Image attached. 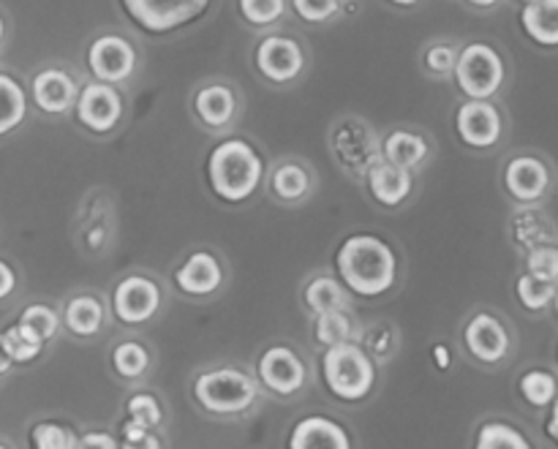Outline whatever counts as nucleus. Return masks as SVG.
<instances>
[{
    "instance_id": "nucleus-2",
    "label": "nucleus",
    "mask_w": 558,
    "mask_h": 449,
    "mask_svg": "<svg viewBox=\"0 0 558 449\" xmlns=\"http://www.w3.org/2000/svg\"><path fill=\"white\" fill-rule=\"evenodd\" d=\"M207 178H210L216 196L240 205L259 189L262 178H265V163L248 142L227 139L213 147L210 158H207Z\"/></svg>"
},
{
    "instance_id": "nucleus-22",
    "label": "nucleus",
    "mask_w": 558,
    "mask_h": 449,
    "mask_svg": "<svg viewBox=\"0 0 558 449\" xmlns=\"http://www.w3.org/2000/svg\"><path fill=\"white\" fill-rule=\"evenodd\" d=\"M428 153H430L428 142H425L420 134H414V131H392V134L385 139V145H381V158L390 161L392 167L407 169V172L409 169L420 167V163L428 158Z\"/></svg>"
},
{
    "instance_id": "nucleus-11",
    "label": "nucleus",
    "mask_w": 558,
    "mask_h": 449,
    "mask_svg": "<svg viewBox=\"0 0 558 449\" xmlns=\"http://www.w3.org/2000/svg\"><path fill=\"white\" fill-rule=\"evenodd\" d=\"M161 308V289L145 276H129L112 294V311L123 325H142Z\"/></svg>"
},
{
    "instance_id": "nucleus-3",
    "label": "nucleus",
    "mask_w": 558,
    "mask_h": 449,
    "mask_svg": "<svg viewBox=\"0 0 558 449\" xmlns=\"http://www.w3.org/2000/svg\"><path fill=\"white\" fill-rule=\"evenodd\" d=\"M322 376H325L327 390L341 401H363L376 381L374 360L365 354V349L354 343L327 349L322 357Z\"/></svg>"
},
{
    "instance_id": "nucleus-28",
    "label": "nucleus",
    "mask_w": 558,
    "mask_h": 449,
    "mask_svg": "<svg viewBox=\"0 0 558 449\" xmlns=\"http://www.w3.org/2000/svg\"><path fill=\"white\" fill-rule=\"evenodd\" d=\"M474 449H534L532 441L507 423H485L480 428Z\"/></svg>"
},
{
    "instance_id": "nucleus-35",
    "label": "nucleus",
    "mask_w": 558,
    "mask_h": 449,
    "mask_svg": "<svg viewBox=\"0 0 558 449\" xmlns=\"http://www.w3.org/2000/svg\"><path fill=\"white\" fill-rule=\"evenodd\" d=\"M20 325L27 327V330L33 332V336L41 338L44 343L49 341V338H54V332H58L60 327V316L54 314L49 305H27L25 311H22L20 316Z\"/></svg>"
},
{
    "instance_id": "nucleus-8",
    "label": "nucleus",
    "mask_w": 558,
    "mask_h": 449,
    "mask_svg": "<svg viewBox=\"0 0 558 449\" xmlns=\"http://www.w3.org/2000/svg\"><path fill=\"white\" fill-rule=\"evenodd\" d=\"M87 69L104 85H118L134 74L136 49L123 36H98L87 47Z\"/></svg>"
},
{
    "instance_id": "nucleus-46",
    "label": "nucleus",
    "mask_w": 558,
    "mask_h": 449,
    "mask_svg": "<svg viewBox=\"0 0 558 449\" xmlns=\"http://www.w3.org/2000/svg\"><path fill=\"white\" fill-rule=\"evenodd\" d=\"M11 357H9V352H5V347H3V336H0V374H5V371L11 368Z\"/></svg>"
},
{
    "instance_id": "nucleus-45",
    "label": "nucleus",
    "mask_w": 558,
    "mask_h": 449,
    "mask_svg": "<svg viewBox=\"0 0 558 449\" xmlns=\"http://www.w3.org/2000/svg\"><path fill=\"white\" fill-rule=\"evenodd\" d=\"M434 357H436V365H439V368H450V352H447V347H436Z\"/></svg>"
},
{
    "instance_id": "nucleus-38",
    "label": "nucleus",
    "mask_w": 558,
    "mask_h": 449,
    "mask_svg": "<svg viewBox=\"0 0 558 449\" xmlns=\"http://www.w3.org/2000/svg\"><path fill=\"white\" fill-rule=\"evenodd\" d=\"M129 420L131 423L142 425L145 430H153L156 425H161L163 412L161 406H158L156 398L147 396V392H140V396H134L129 401Z\"/></svg>"
},
{
    "instance_id": "nucleus-37",
    "label": "nucleus",
    "mask_w": 558,
    "mask_h": 449,
    "mask_svg": "<svg viewBox=\"0 0 558 449\" xmlns=\"http://www.w3.org/2000/svg\"><path fill=\"white\" fill-rule=\"evenodd\" d=\"M556 298V287L554 283L537 281L532 276H521L518 278V300L526 311H545Z\"/></svg>"
},
{
    "instance_id": "nucleus-50",
    "label": "nucleus",
    "mask_w": 558,
    "mask_h": 449,
    "mask_svg": "<svg viewBox=\"0 0 558 449\" xmlns=\"http://www.w3.org/2000/svg\"><path fill=\"white\" fill-rule=\"evenodd\" d=\"M554 305H556V316H558V289H556V298H554Z\"/></svg>"
},
{
    "instance_id": "nucleus-43",
    "label": "nucleus",
    "mask_w": 558,
    "mask_h": 449,
    "mask_svg": "<svg viewBox=\"0 0 558 449\" xmlns=\"http://www.w3.org/2000/svg\"><path fill=\"white\" fill-rule=\"evenodd\" d=\"M14 287H16L14 270H11V267L0 259V300L9 298V294L14 292Z\"/></svg>"
},
{
    "instance_id": "nucleus-27",
    "label": "nucleus",
    "mask_w": 558,
    "mask_h": 449,
    "mask_svg": "<svg viewBox=\"0 0 558 449\" xmlns=\"http://www.w3.org/2000/svg\"><path fill=\"white\" fill-rule=\"evenodd\" d=\"M311 191V178L300 163H281L272 172V194L283 202H300Z\"/></svg>"
},
{
    "instance_id": "nucleus-5",
    "label": "nucleus",
    "mask_w": 558,
    "mask_h": 449,
    "mask_svg": "<svg viewBox=\"0 0 558 449\" xmlns=\"http://www.w3.org/2000/svg\"><path fill=\"white\" fill-rule=\"evenodd\" d=\"M505 60L490 44H466L458 52L456 82L469 101H488L505 85Z\"/></svg>"
},
{
    "instance_id": "nucleus-13",
    "label": "nucleus",
    "mask_w": 558,
    "mask_h": 449,
    "mask_svg": "<svg viewBox=\"0 0 558 449\" xmlns=\"http://www.w3.org/2000/svg\"><path fill=\"white\" fill-rule=\"evenodd\" d=\"M259 381L276 396H294L305 385V365L289 347H270L259 360Z\"/></svg>"
},
{
    "instance_id": "nucleus-15",
    "label": "nucleus",
    "mask_w": 558,
    "mask_h": 449,
    "mask_svg": "<svg viewBox=\"0 0 558 449\" xmlns=\"http://www.w3.org/2000/svg\"><path fill=\"white\" fill-rule=\"evenodd\" d=\"M505 185L510 196L523 205L539 202L550 189V172L545 161L534 156H518L507 163L505 169Z\"/></svg>"
},
{
    "instance_id": "nucleus-49",
    "label": "nucleus",
    "mask_w": 558,
    "mask_h": 449,
    "mask_svg": "<svg viewBox=\"0 0 558 449\" xmlns=\"http://www.w3.org/2000/svg\"><path fill=\"white\" fill-rule=\"evenodd\" d=\"M3 36H5V25H3V20H0V41H3Z\"/></svg>"
},
{
    "instance_id": "nucleus-30",
    "label": "nucleus",
    "mask_w": 558,
    "mask_h": 449,
    "mask_svg": "<svg viewBox=\"0 0 558 449\" xmlns=\"http://www.w3.org/2000/svg\"><path fill=\"white\" fill-rule=\"evenodd\" d=\"M3 347L9 352L11 363H31V360H36L41 354L44 341L38 336H33L27 327L14 325L3 332Z\"/></svg>"
},
{
    "instance_id": "nucleus-42",
    "label": "nucleus",
    "mask_w": 558,
    "mask_h": 449,
    "mask_svg": "<svg viewBox=\"0 0 558 449\" xmlns=\"http://www.w3.org/2000/svg\"><path fill=\"white\" fill-rule=\"evenodd\" d=\"M80 449H120V447L109 434H98V430H93V434L82 436Z\"/></svg>"
},
{
    "instance_id": "nucleus-16",
    "label": "nucleus",
    "mask_w": 558,
    "mask_h": 449,
    "mask_svg": "<svg viewBox=\"0 0 558 449\" xmlns=\"http://www.w3.org/2000/svg\"><path fill=\"white\" fill-rule=\"evenodd\" d=\"M33 101L41 112L47 114H63L69 112L71 107L76 104V82L71 80L69 71L63 69H44L33 76Z\"/></svg>"
},
{
    "instance_id": "nucleus-32",
    "label": "nucleus",
    "mask_w": 558,
    "mask_h": 449,
    "mask_svg": "<svg viewBox=\"0 0 558 449\" xmlns=\"http://www.w3.org/2000/svg\"><path fill=\"white\" fill-rule=\"evenodd\" d=\"M352 338V321L343 311H332V314H322L316 319V341L322 347L332 349V347H341V343H349Z\"/></svg>"
},
{
    "instance_id": "nucleus-36",
    "label": "nucleus",
    "mask_w": 558,
    "mask_h": 449,
    "mask_svg": "<svg viewBox=\"0 0 558 449\" xmlns=\"http://www.w3.org/2000/svg\"><path fill=\"white\" fill-rule=\"evenodd\" d=\"M526 276L545 283H558V248L556 245H537L526 256Z\"/></svg>"
},
{
    "instance_id": "nucleus-34",
    "label": "nucleus",
    "mask_w": 558,
    "mask_h": 449,
    "mask_svg": "<svg viewBox=\"0 0 558 449\" xmlns=\"http://www.w3.org/2000/svg\"><path fill=\"white\" fill-rule=\"evenodd\" d=\"M33 449H80V439L71 428L58 423H41L31 434Z\"/></svg>"
},
{
    "instance_id": "nucleus-1",
    "label": "nucleus",
    "mask_w": 558,
    "mask_h": 449,
    "mask_svg": "<svg viewBox=\"0 0 558 449\" xmlns=\"http://www.w3.org/2000/svg\"><path fill=\"white\" fill-rule=\"evenodd\" d=\"M338 272L343 287L360 298L390 292L398 276V259L390 245L376 234H354L338 248Z\"/></svg>"
},
{
    "instance_id": "nucleus-29",
    "label": "nucleus",
    "mask_w": 558,
    "mask_h": 449,
    "mask_svg": "<svg viewBox=\"0 0 558 449\" xmlns=\"http://www.w3.org/2000/svg\"><path fill=\"white\" fill-rule=\"evenodd\" d=\"M556 376L548 374V371H529V374L521 376V396L526 398V403L532 406L545 409L556 401Z\"/></svg>"
},
{
    "instance_id": "nucleus-47",
    "label": "nucleus",
    "mask_w": 558,
    "mask_h": 449,
    "mask_svg": "<svg viewBox=\"0 0 558 449\" xmlns=\"http://www.w3.org/2000/svg\"><path fill=\"white\" fill-rule=\"evenodd\" d=\"M472 5H477V9H490V5H496L499 0H469Z\"/></svg>"
},
{
    "instance_id": "nucleus-18",
    "label": "nucleus",
    "mask_w": 558,
    "mask_h": 449,
    "mask_svg": "<svg viewBox=\"0 0 558 449\" xmlns=\"http://www.w3.org/2000/svg\"><path fill=\"white\" fill-rule=\"evenodd\" d=\"M223 281L221 265L207 251H196L185 259V265L174 272V283L183 294H213Z\"/></svg>"
},
{
    "instance_id": "nucleus-40",
    "label": "nucleus",
    "mask_w": 558,
    "mask_h": 449,
    "mask_svg": "<svg viewBox=\"0 0 558 449\" xmlns=\"http://www.w3.org/2000/svg\"><path fill=\"white\" fill-rule=\"evenodd\" d=\"M456 63H458V52L456 47H450V44H434V47L425 52V69L430 71V74H452L456 71Z\"/></svg>"
},
{
    "instance_id": "nucleus-21",
    "label": "nucleus",
    "mask_w": 558,
    "mask_h": 449,
    "mask_svg": "<svg viewBox=\"0 0 558 449\" xmlns=\"http://www.w3.org/2000/svg\"><path fill=\"white\" fill-rule=\"evenodd\" d=\"M521 25L539 47H558V0H537L521 11Z\"/></svg>"
},
{
    "instance_id": "nucleus-31",
    "label": "nucleus",
    "mask_w": 558,
    "mask_h": 449,
    "mask_svg": "<svg viewBox=\"0 0 558 449\" xmlns=\"http://www.w3.org/2000/svg\"><path fill=\"white\" fill-rule=\"evenodd\" d=\"M112 365L123 379H140L147 371V365H150V357H147V349L142 343L125 341L114 347Z\"/></svg>"
},
{
    "instance_id": "nucleus-6",
    "label": "nucleus",
    "mask_w": 558,
    "mask_h": 449,
    "mask_svg": "<svg viewBox=\"0 0 558 449\" xmlns=\"http://www.w3.org/2000/svg\"><path fill=\"white\" fill-rule=\"evenodd\" d=\"M120 3L140 31L161 36L199 20L210 0H120Z\"/></svg>"
},
{
    "instance_id": "nucleus-10",
    "label": "nucleus",
    "mask_w": 558,
    "mask_h": 449,
    "mask_svg": "<svg viewBox=\"0 0 558 449\" xmlns=\"http://www.w3.org/2000/svg\"><path fill=\"white\" fill-rule=\"evenodd\" d=\"M256 69L267 82L276 85H287V82L298 80L300 71L305 65V54L300 44L289 36H267L262 38L256 47Z\"/></svg>"
},
{
    "instance_id": "nucleus-4",
    "label": "nucleus",
    "mask_w": 558,
    "mask_h": 449,
    "mask_svg": "<svg viewBox=\"0 0 558 449\" xmlns=\"http://www.w3.org/2000/svg\"><path fill=\"white\" fill-rule=\"evenodd\" d=\"M194 396L210 414H243L256 401V381L238 368L207 371L194 381Z\"/></svg>"
},
{
    "instance_id": "nucleus-41",
    "label": "nucleus",
    "mask_w": 558,
    "mask_h": 449,
    "mask_svg": "<svg viewBox=\"0 0 558 449\" xmlns=\"http://www.w3.org/2000/svg\"><path fill=\"white\" fill-rule=\"evenodd\" d=\"M120 449H161V441H158L150 430L142 428V425L125 420L123 423V447Z\"/></svg>"
},
{
    "instance_id": "nucleus-26",
    "label": "nucleus",
    "mask_w": 558,
    "mask_h": 449,
    "mask_svg": "<svg viewBox=\"0 0 558 449\" xmlns=\"http://www.w3.org/2000/svg\"><path fill=\"white\" fill-rule=\"evenodd\" d=\"M343 303H347V292H343V287L336 278L322 276L305 287V305L314 314H332V311H341Z\"/></svg>"
},
{
    "instance_id": "nucleus-14",
    "label": "nucleus",
    "mask_w": 558,
    "mask_h": 449,
    "mask_svg": "<svg viewBox=\"0 0 558 449\" xmlns=\"http://www.w3.org/2000/svg\"><path fill=\"white\" fill-rule=\"evenodd\" d=\"M463 341H466V349L474 354V360H480V363L494 365L501 363V360L510 354V332H507V327L490 314L474 316L466 325Z\"/></svg>"
},
{
    "instance_id": "nucleus-9",
    "label": "nucleus",
    "mask_w": 558,
    "mask_h": 449,
    "mask_svg": "<svg viewBox=\"0 0 558 449\" xmlns=\"http://www.w3.org/2000/svg\"><path fill=\"white\" fill-rule=\"evenodd\" d=\"M76 120L93 134H109L114 125L123 118V98L112 85L104 82H93V85L82 87L76 96Z\"/></svg>"
},
{
    "instance_id": "nucleus-12",
    "label": "nucleus",
    "mask_w": 558,
    "mask_h": 449,
    "mask_svg": "<svg viewBox=\"0 0 558 449\" xmlns=\"http://www.w3.org/2000/svg\"><path fill=\"white\" fill-rule=\"evenodd\" d=\"M456 129L463 145L488 150L501 139V114L490 101H466L458 109Z\"/></svg>"
},
{
    "instance_id": "nucleus-20",
    "label": "nucleus",
    "mask_w": 558,
    "mask_h": 449,
    "mask_svg": "<svg viewBox=\"0 0 558 449\" xmlns=\"http://www.w3.org/2000/svg\"><path fill=\"white\" fill-rule=\"evenodd\" d=\"M194 112L207 129H223L238 112V98L227 85H205L196 90Z\"/></svg>"
},
{
    "instance_id": "nucleus-52",
    "label": "nucleus",
    "mask_w": 558,
    "mask_h": 449,
    "mask_svg": "<svg viewBox=\"0 0 558 449\" xmlns=\"http://www.w3.org/2000/svg\"><path fill=\"white\" fill-rule=\"evenodd\" d=\"M0 449H9V447H5V445H0Z\"/></svg>"
},
{
    "instance_id": "nucleus-25",
    "label": "nucleus",
    "mask_w": 558,
    "mask_h": 449,
    "mask_svg": "<svg viewBox=\"0 0 558 449\" xmlns=\"http://www.w3.org/2000/svg\"><path fill=\"white\" fill-rule=\"evenodd\" d=\"M512 234H515L523 248L532 251L537 245H548V240L554 238V223L539 210L526 207V210L515 213V218H512Z\"/></svg>"
},
{
    "instance_id": "nucleus-24",
    "label": "nucleus",
    "mask_w": 558,
    "mask_h": 449,
    "mask_svg": "<svg viewBox=\"0 0 558 449\" xmlns=\"http://www.w3.org/2000/svg\"><path fill=\"white\" fill-rule=\"evenodd\" d=\"M27 114V96L20 82L0 74V136L11 134Z\"/></svg>"
},
{
    "instance_id": "nucleus-48",
    "label": "nucleus",
    "mask_w": 558,
    "mask_h": 449,
    "mask_svg": "<svg viewBox=\"0 0 558 449\" xmlns=\"http://www.w3.org/2000/svg\"><path fill=\"white\" fill-rule=\"evenodd\" d=\"M390 3H396V5H414V3H417V0H390Z\"/></svg>"
},
{
    "instance_id": "nucleus-44",
    "label": "nucleus",
    "mask_w": 558,
    "mask_h": 449,
    "mask_svg": "<svg viewBox=\"0 0 558 449\" xmlns=\"http://www.w3.org/2000/svg\"><path fill=\"white\" fill-rule=\"evenodd\" d=\"M545 434L558 445V401H554V409H550V417L548 423H545Z\"/></svg>"
},
{
    "instance_id": "nucleus-23",
    "label": "nucleus",
    "mask_w": 558,
    "mask_h": 449,
    "mask_svg": "<svg viewBox=\"0 0 558 449\" xmlns=\"http://www.w3.org/2000/svg\"><path fill=\"white\" fill-rule=\"evenodd\" d=\"M63 321H65V327L74 332V336H80V338L96 336L104 325L101 303H98L96 298H87V294L69 300V305H65V311H63Z\"/></svg>"
},
{
    "instance_id": "nucleus-39",
    "label": "nucleus",
    "mask_w": 558,
    "mask_h": 449,
    "mask_svg": "<svg viewBox=\"0 0 558 449\" xmlns=\"http://www.w3.org/2000/svg\"><path fill=\"white\" fill-rule=\"evenodd\" d=\"M292 9L305 22H327L341 11V0H292Z\"/></svg>"
},
{
    "instance_id": "nucleus-7",
    "label": "nucleus",
    "mask_w": 558,
    "mask_h": 449,
    "mask_svg": "<svg viewBox=\"0 0 558 449\" xmlns=\"http://www.w3.org/2000/svg\"><path fill=\"white\" fill-rule=\"evenodd\" d=\"M332 150L336 158L352 174H368L374 163L381 161V142L368 123L347 118L332 131Z\"/></svg>"
},
{
    "instance_id": "nucleus-19",
    "label": "nucleus",
    "mask_w": 558,
    "mask_h": 449,
    "mask_svg": "<svg viewBox=\"0 0 558 449\" xmlns=\"http://www.w3.org/2000/svg\"><path fill=\"white\" fill-rule=\"evenodd\" d=\"M365 180H368V189L374 194V199L385 207H398L412 194V174L401 167H392L385 158L368 169Z\"/></svg>"
},
{
    "instance_id": "nucleus-17",
    "label": "nucleus",
    "mask_w": 558,
    "mask_h": 449,
    "mask_svg": "<svg viewBox=\"0 0 558 449\" xmlns=\"http://www.w3.org/2000/svg\"><path fill=\"white\" fill-rule=\"evenodd\" d=\"M289 449H352V441L336 420L305 417L294 425Z\"/></svg>"
},
{
    "instance_id": "nucleus-51",
    "label": "nucleus",
    "mask_w": 558,
    "mask_h": 449,
    "mask_svg": "<svg viewBox=\"0 0 558 449\" xmlns=\"http://www.w3.org/2000/svg\"><path fill=\"white\" fill-rule=\"evenodd\" d=\"M523 3H526V5H529V3H537V0H523Z\"/></svg>"
},
{
    "instance_id": "nucleus-33",
    "label": "nucleus",
    "mask_w": 558,
    "mask_h": 449,
    "mask_svg": "<svg viewBox=\"0 0 558 449\" xmlns=\"http://www.w3.org/2000/svg\"><path fill=\"white\" fill-rule=\"evenodd\" d=\"M238 9L248 25L265 27L281 20L287 11V0H238Z\"/></svg>"
}]
</instances>
